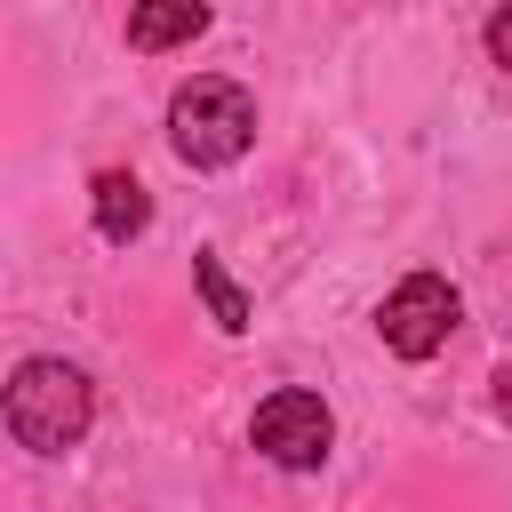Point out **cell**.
<instances>
[{
  "label": "cell",
  "mask_w": 512,
  "mask_h": 512,
  "mask_svg": "<svg viewBox=\"0 0 512 512\" xmlns=\"http://www.w3.org/2000/svg\"><path fill=\"white\" fill-rule=\"evenodd\" d=\"M0 416H8L16 448L64 456V448H80V432L96 416V392H88V376L72 360H24L8 376V392H0Z\"/></svg>",
  "instance_id": "1"
},
{
  "label": "cell",
  "mask_w": 512,
  "mask_h": 512,
  "mask_svg": "<svg viewBox=\"0 0 512 512\" xmlns=\"http://www.w3.org/2000/svg\"><path fill=\"white\" fill-rule=\"evenodd\" d=\"M168 144L192 168H232L256 144V96L240 80H184L168 104Z\"/></svg>",
  "instance_id": "2"
},
{
  "label": "cell",
  "mask_w": 512,
  "mask_h": 512,
  "mask_svg": "<svg viewBox=\"0 0 512 512\" xmlns=\"http://www.w3.org/2000/svg\"><path fill=\"white\" fill-rule=\"evenodd\" d=\"M248 440H256V456H272L280 472H312V464H328V448H336V416H328V400L320 392H264L256 400V416H248Z\"/></svg>",
  "instance_id": "3"
},
{
  "label": "cell",
  "mask_w": 512,
  "mask_h": 512,
  "mask_svg": "<svg viewBox=\"0 0 512 512\" xmlns=\"http://www.w3.org/2000/svg\"><path fill=\"white\" fill-rule=\"evenodd\" d=\"M456 320H464V304H456V288H448L440 272H408V280L376 304V336H384L400 360H432V352L456 336Z\"/></svg>",
  "instance_id": "4"
},
{
  "label": "cell",
  "mask_w": 512,
  "mask_h": 512,
  "mask_svg": "<svg viewBox=\"0 0 512 512\" xmlns=\"http://www.w3.org/2000/svg\"><path fill=\"white\" fill-rule=\"evenodd\" d=\"M200 32H208L200 0H144V8H128V48H176V40H200Z\"/></svg>",
  "instance_id": "5"
},
{
  "label": "cell",
  "mask_w": 512,
  "mask_h": 512,
  "mask_svg": "<svg viewBox=\"0 0 512 512\" xmlns=\"http://www.w3.org/2000/svg\"><path fill=\"white\" fill-rule=\"evenodd\" d=\"M144 224H152L144 184H136L128 168H104V176H96V232H104V240H136Z\"/></svg>",
  "instance_id": "6"
},
{
  "label": "cell",
  "mask_w": 512,
  "mask_h": 512,
  "mask_svg": "<svg viewBox=\"0 0 512 512\" xmlns=\"http://www.w3.org/2000/svg\"><path fill=\"white\" fill-rule=\"evenodd\" d=\"M192 280H200V304H208V320H216L224 336H240V328H248V296H240V288L224 280L216 248H200V256H192Z\"/></svg>",
  "instance_id": "7"
},
{
  "label": "cell",
  "mask_w": 512,
  "mask_h": 512,
  "mask_svg": "<svg viewBox=\"0 0 512 512\" xmlns=\"http://www.w3.org/2000/svg\"><path fill=\"white\" fill-rule=\"evenodd\" d=\"M488 56L512 72V8H496V16H488Z\"/></svg>",
  "instance_id": "8"
},
{
  "label": "cell",
  "mask_w": 512,
  "mask_h": 512,
  "mask_svg": "<svg viewBox=\"0 0 512 512\" xmlns=\"http://www.w3.org/2000/svg\"><path fill=\"white\" fill-rule=\"evenodd\" d=\"M496 408H504V424H512V360L496 368Z\"/></svg>",
  "instance_id": "9"
}]
</instances>
